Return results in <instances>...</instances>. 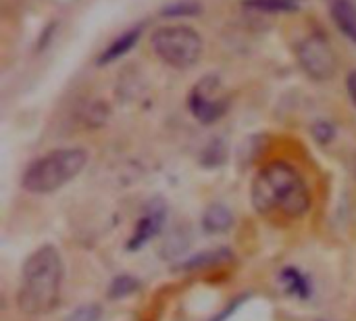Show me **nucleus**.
Here are the masks:
<instances>
[{
  "instance_id": "nucleus-4",
  "label": "nucleus",
  "mask_w": 356,
  "mask_h": 321,
  "mask_svg": "<svg viewBox=\"0 0 356 321\" xmlns=\"http://www.w3.org/2000/svg\"><path fill=\"white\" fill-rule=\"evenodd\" d=\"M154 54L173 69H190L202 54V38L190 25H167L159 27L150 36Z\"/></svg>"
},
{
  "instance_id": "nucleus-3",
  "label": "nucleus",
  "mask_w": 356,
  "mask_h": 321,
  "mask_svg": "<svg viewBox=\"0 0 356 321\" xmlns=\"http://www.w3.org/2000/svg\"><path fill=\"white\" fill-rule=\"evenodd\" d=\"M88 150L83 148H54L31 161L21 178V186L29 194L46 196L69 182H73L88 165Z\"/></svg>"
},
{
  "instance_id": "nucleus-15",
  "label": "nucleus",
  "mask_w": 356,
  "mask_h": 321,
  "mask_svg": "<svg viewBox=\"0 0 356 321\" xmlns=\"http://www.w3.org/2000/svg\"><path fill=\"white\" fill-rule=\"evenodd\" d=\"M102 318V311L98 305H86L79 307L77 311H73L65 321H98Z\"/></svg>"
},
{
  "instance_id": "nucleus-13",
  "label": "nucleus",
  "mask_w": 356,
  "mask_h": 321,
  "mask_svg": "<svg viewBox=\"0 0 356 321\" xmlns=\"http://www.w3.org/2000/svg\"><path fill=\"white\" fill-rule=\"evenodd\" d=\"M202 13V6L196 0H173L167 6H163L161 17L165 19H186V17H198Z\"/></svg>"
},
{
  "instance_id": "nucleus-5",
  "label": "nucleus",
  "mask_w": 356,
  "mask_h": 321,
  "mask_svg": "<svg viewBox=\"0 0 356 321\" xmlns=\"http://www.w3.org/2000/svg\"><path fill=\"white\" fill-rule=\"evenodd\" d=\"M188 109L204 125L219 121L229 109V96L225 94L221 79L217 75L202 77L188 96Z\"/></svg>"
},
{
  "instance_id": "nucleus-12",
  "label": "nucleus",
  "mask_w": 356,
  "mask_h": 321,
  "mask_svg": "<svg viewBox=\"0 0 356 321\" xmlns=\"http://www.w3.org/2000/svg\"><path fill=\"white\" fill-rule=\"evenodd\" d=\"M282 282H284V286H286V290L290 295H294L298 299H309L311 297V284H309L307 276L300 274L298 269H294V267L284 269L282 272Z\"/></svg>"
},
{
  "instance_id": "nucleus-11",
  "label": "nucleus",
  "mask_w": 356,
  "mask_h": 321,
  "mask_svg": "<svg viewBox=\"0 0 356 321\" xmlns=\"http://www.w3.org/2000/svg\"><path fill=\"white\" fill-rule=\"evenodd\" d=\"M305 0H244V8L261 13H294Z\"/></svg>"
},
{
  "instance_id": "nucleus-6",
  "label": "nucleus",
  "mask_w": 356,
  "mask_h": 321,
  "mask_svg": "<svg viewBox=\"0 0 356 321\" xmlns=\"http://www.w3.org/2000/svg\"><path fill=\"white\" fill-rule=\"evenodd\" d=\"M300 69L315 81H327L336 73V54L323 33L307 36L296 48Z\"/></svg>"
},
{
  "instance_id": "nucleus-14",
  "label": "nucleus",
  "mask_w": 356,
  "mask_h": 321,
  "mask_svg": "<svg viewBox=\"0 0 356 321\" xmlns=\"http://www.w3.org/2000/svg\"><path fill=\"white\" fill-rule=\"evenodd\" d=\"M138 288H140V282L136 278H131V276H119V278L113 280L111 290H108V297L111 299H123V297L134 295Z\"/></svg>"
},
{
  "instance_id": "nucleus-7",
  "label": "nucleus",
  "mask_w": 356,
  "mask_h": 321,
  "mask_svg": "<svg viewBox=\"0 0 356 321\" xmlns=\"http://www.w3.org/2000/svg\"><path fill=\"white\" fill-rule=\"evenodd\" d=\"M163 221H165V209H163V205L152 203V205L146 209V213L140 217V221H138V226H136V232H134V236H131L127 249H129V251H138V249H142L146 242H150V240L161 232Z\"/></svg>"
},
{
  "instance_id": "nucleus-10",
  "label": "nucleus",
  "mask_w": 356,
  "mask_h": 321,
  "mask_svg": "<svg viewBox=\"0 0 356 321\" xmlns=\"http://www.w3.org/2000/svg\"><path fill=\"white\" fill-rule=\"evenodd\" d=\"M202 226L209 234H225L234 226V215L223 205H213L202 215Z\"/></svg>"
},
{
  "instance_id": "nucleus-17",
  "label": "nucleus",
  "mask_w": 356,
  "mask_h": 321,
  "mask_svg": "<svg viewBox=\"0 0 356 321\" xmlns=\"http://www.w3.org/2000/svg\"><path fill=\"white\" fill-rule=\"evenodd\" d=\"M54 31H56V21H52V23H48L44 29H42V33H40V38H38V50H44L50 42H52V36H54Z\"/></svg>"
},
{
  "instance_id": "nucleus-2",
  "label": "nucleus",
  "mask_w": 356,
  "mask_h": 321,
  "mask_svg": "<svg viewBox=\"0 0 356 321\" xmlns=\"http://www.w3.org/2000/svg\"><path fill=\"white\" fill-rule=\"evenodd\" d=\"M63 259L52 244L35 249L21 267V280L17 288V305L21 313L29 318H42L52 313L60 303L63 288Z\"/></svg>"
},
{
  "instance_id": "nucleus-8",
  "label": "nucleus",
  "mask_w": 356,
  "mask_h": 321,
  "mask_svg": "<svg viewBox=\"0 0 356 321\" xmlns=\"http://www.w3.org/2000/svg\"><path fill=\"white\" fill-rule=\"evenodd\" d=\"M142 31H144V25H142V23L136 25V27L125 29L119 38H115V40L102 50V54L98 56L96 63H98L100 67H104V65H111V63L123 58L127 52H131V50L136 48V44H138L140 38H142Z\"/></svg>"
},
{
  "instance_id": "nucleus-9",
  "label": "nucleus",
  "mask_w": 356,
  "mask_h": 321,
  "mask_svg": "<svg viewBox=\"0 0 356 321\" xmlns=\"http://www.w3.org/2000/svg\"><path fill=\"white\" fill-rule=\"evenodd\" d=\"M330 17L344 38L356 46V2L355 0H330Z\"/></svg>"
},
{
  "instance_id": "nucleus-18",
  "label": "nucleus",
  "mask_w": 356,
  "mask_h": 321,
  "mask_svg": "<svg viewBox=\"0 0 356 321\" xmlns=\"http://www.w3.org/2000/svg\"><path fill=\"white\" fill-rule=\"evenodd\" d=\"M346 90H348V98H350V102L356 107V69L355 71H350V73H348V77H346Z\"/></svg>"
},
{
  "instance_id": "nucleus-16",
  "label": "nucleus",
  "mask_w": 356,
  "mask_h": 321,
  "mask_svg": "<svg viewBox=\"0 0 356 321\" xmlns=\"http://www.w3.org/2000/svg\"><path fill=\"white\" fill-rule=\"evenodd\" d=\"M313 136H315L321 144H327V142L334 140L336 127H334L332 123H327V121H319V123H315V127H313Z\"/></svg>"
},
{
  "instance_id": "nucleus-1",
  "label": "nucleus",
  "mask_w": 356,
  "mask_h": 321,
  "mask_svg": "<svg viewBox=\"0 0 356 321\" xmlns=\"http://www.w3.org/2000/svg\"><path fill=\"white\" fill-rule=\"evenodd\" d=\"M252 207L265 217H305L311 209V190L296 167L286 161L265 165L250 190Z\"/></svg>"
}]
</instances>
